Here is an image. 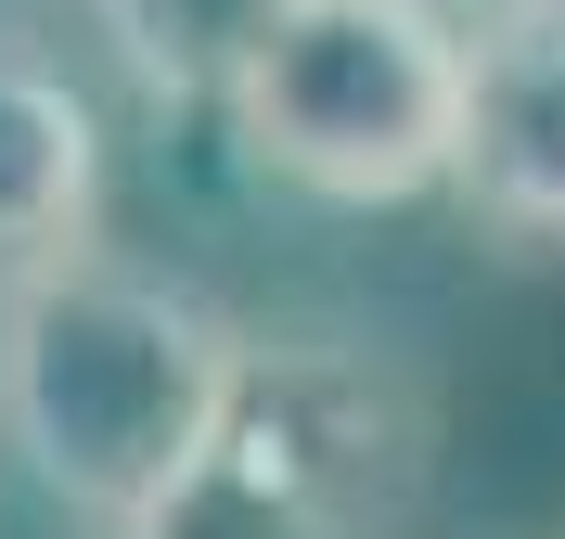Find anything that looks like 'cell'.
Instances as JSON below:
<instances>
[{"instance_id":"cell-1","label":"cell","mask_w":565,"mask_h":539,"mask_svg":"<svg viewBox=\"0 0 565 539\" xmlns=\"http://www.w3.org/2000/svg\"><path fill=\"white\" fill-rule=\"evenodd\" d=\"M245 359L257 334L232 309H206L168 270L90 257V270L0 309V436L26 450V475L77 527L154 539L180 488L206 475Z\"/></svg>"},{"instance_id":"cell-3","label":"cell","mask_w":565,"mask_h":539,"mask_svg":"<svg viewBox=\"0 0 565 539\" xmlns=\"http://www.w3.org/2000/svg\"><path fill=\"white\" fill-rule=\"evenodd\" d=\"M437 475V398L386 347L270 334L232 386L206 475L154 539H412Z\"/></svg>"},{"instance_id":"cell-7","label":"cell","mask_w":565,"mask_h":539,"mask_svg":"<svg viewBox=\"0 0 565 539\" xmlns=\"http://www.w3.org/2000/svg\"><path fill=\"white\" fill-rule=\"evenodd\" d=\"M489 13H501V0H489Z\"/></svg>"},{"instance_id":"cell-5","label":"cell","mask_w":565,"mask_h":539,"mask_svg":"<svg viewBox=\"0 0 565 539\" xmlns=\"http://www.w3.org/2000/svg\"><path fill=\"white\" fill-rule=\"evenodd\" d=\"M104 257V116L39 39L0 26V309Z\"/></svg>"},{"instance_id":"cell-2","label":"cell","mask_w":565,"mask_h":539,"mask_svg":"<svg viewBox=\"0 0 565 539\" xmlns=\"http://www.w3.org/2000/svg\"><path fill=\"white\" fill-rule=\"evenodd\" d=\"M476 116V26L450 0H296L282 39L232 77V154L321 206H412L462 180Z\"/></svg>"},{"instance_id":"cell-6","label":"cell","mask_w":565,"mask_h":539,"mask_svg":"<svg viewBox=\"0 0 565 539\" xmlns=\"http://www.w3.org/2000/svg\"><path fill=\"white\" fill-rule=\"evenodd\" d=\"M282 13L296 0H90V26H104V52L129 65V90L141 104H232V77L257 65L282 39Z\"/></svg>"},{"instance_id":"cell-4","label":"cell","mask_w":565,"mask_h":539,"mask_svg":"<svg viewBox=\"0 0 565 539\" xmlns=\"http://www.w3.org/2000/svg\"><path fill=\"white\" fill-rule=\"evenodd\" d=\"M450 206L501 257H565V0L476 13V116Z\"/></svg>"}]
</instances>
